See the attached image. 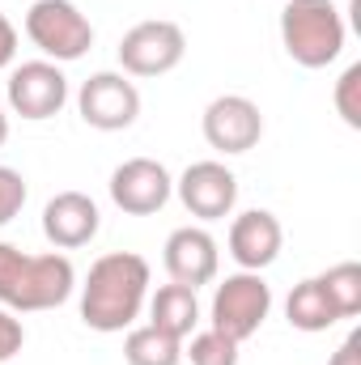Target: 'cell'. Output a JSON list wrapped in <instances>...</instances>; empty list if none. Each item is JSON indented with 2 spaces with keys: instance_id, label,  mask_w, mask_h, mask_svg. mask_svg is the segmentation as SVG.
Returning <instances> with one entry per match:
<instances>
[{
  "instance_id": "obj_1",
  "label": "cell",
  "mask_w": 361,
  "mask_h": 365,
  "mask_svg": "<svg viewBox=\"0 0 361 365\" xmlns=\"http://www.w3.org/2000/svg\"><path fill=\"white\" fill-rule=\"evenodd\" d=\"M145 302H149V259L136 251H111L93 259L81 284V323L102 336L128 331L136 327Z\"/></svg>"
},
{
  "instance_id": "obj_2",
  "label": "cell",
  "mask_w": 361,
  "mask_h": 365,
  "mask_svg": "<svg viewBox=\"0 0 361 365\" xmlns=\"http://www.w3.org/2000/svg\"><path fill=\"white\" fill-rule=\"evenodd\" d=\"M77 268L64 251L47 255H26L13 242H0V306L13 314H34V310H56L73 297Z\"/></svg>"
},
{
  "instance_id": "obj_3",
  "label": "cell",
  "mask_w": 361,
  "mask_h": 365,
  "mask_svg": "<svg viewBox=\"0 0 361 365\" xmlns=\"http://www.w3.org/2000/svg\"><path fill=\"white\" fill-rule=\"evenodd\" d=\"M345 17L332 0H285L280 47L302 68H327L345 51Z\"/></svg>"
},
{
  "instance_id": "obj_4",
  "label": "cell",
  "mask_w": 361,
  "mask_h": 365,
  "mask_svg": "<svg viewBox=\"0 0 361 365\" xmlns=\"http://www.w3.org/2000/svg\"><path fill=\"white\" fill-rule=\"evenodd\" d=\"M26 38L51 64H73L93 47V26L73 0H34L26 9Z\"/></svg>"
},
{
  "instance_id": "obj_5",
  "label": "cell",
  "mask_w": 361,
  "mask_h": 365,
  "mask_svg": "<svg viewBox=\"0 0 361 365\" xmlns=\"http://www.w3.org/2000/svg\"><path fill=\"white\" fill-rule=\"evenodd\" d=\"M272 314V284L264 280V272H234L225 276L213 293V306H208V319H213V331L230 336L234 344H247L264 319Z\"/></svg>"
},
{
  "instance_id": "obj_6",
  "label": "cell",
  "mask_w": 361,
  "mask_h": 365,
  "mask_svg": "<svg viewBox=\"0 0 361 365\" xmlns=\"http://www.w3.org/2000/svg\"><path fill=\"white\" fill-rule=\"evenodd\" d=\"M187 56V34L179 21L171 17H149L136 21L123 38H119V64L123 77H166L175 73Z\"/></svg>"
},
{
  "instance_id": "obj_7",
  "label": "cell",
  "mask_w": 361,
  "mask_h": 365,
  "mask_svg": "<svg viewBox=\"0 0 361 365\" xmlns=\"http://www.w3.org/2000/svg\"><path fill=\"white\" fill-rule=\"evenodd\" d=\"M200 132L208 140V149L234 158V153H251L264 136V110L260 102H251L247 93H221L204 106L200 115Z\"/></svg>"
},
{
  "instance_id": "obj_8",
  "label": "cell",
  "mask_w": 361,
  "mask_h": 365,
  "mask_svg": "<svg viewBox=\"0 0 361 365\" xmlns=\"http://www.w3.org/2000/svg\"><path fill=\"white\" fill-rule=\"evenodd\" d=\"M77 110L93 132H123L141 119V90L123 73H93L77 90Z\"/></svg>"
},
{
  "instance_id": "obj_9",
  "label": "cell",
  "mask_w": 361,
  "mask_h": 365,
  "mask_svg": "<svg viewBox=\"0 0 361 365\" xmlns=\"http://www.w3.org/2000/svg\"><path fill=\"white\" fill-rule=\"evenodd\" d=\"M9 106L13 115L30 119V123H43V119H56L68 102V77L60 73V64L51 60H26L9 73Z\"/></svg>"
},
{
  "instance_id": "obj_10",
  "label": "cell",
  "mask_w": 361,
  "mask_h": 365,
  "mask_svg": "<svg viewBox=\"0 0 361 365\" xmlns=\"http://www.w3.org/2000/svg\"><path fill=\"white\" fill-rule=\"evenodd\" d=\"M106 187H111L115 208L128 212V217H153L175 195L171 170L162 162H153V158H128V162H119L111 170V182Z\"/></svg>"
},
{
  "instance_id": "obj_11",
  "label": "cell",
  "mask_w": 361,
  "mask_h": 365,
  "mask_svg": "<svg viewBox=\"0 0 361 365\" xmlns=\"http://www.w3.org/2000/svg\"><path fill=\"white\" fill-rule=\"evenodd\" d=\"M175 195L195 221H221L238 204V179L225 162H191L175 179Z\"/></svg>"
},
{
  "instance_id": "obj_12",
  "label": "cell",
  "mask_w": 361,
  "mask_h": 365,
  "mask_svg": "<svg viewBox=\"0 0 361 365\" xmlns=\"http://www.w3.org/2000/svg\"><path fill=\"white\" fill-rule=\"evenodd\" d=\"M230 259L238 264V272H264L280 259L285 247V230L268 208H247L230 221Z\"/></svg>"
},
{
  "instance_id": "obj_13",
  "label": "cell",
  "mask_w": 361,
  "mask_h": 365,
  "mask_svg": "<svg viewBox=\"0 0 361 365\" xmlns=\"http://www.w3.org/2000/svg\"><path fill=\"white\" fill-rule=\"evenodd\" d=\"M162 264L175 284H187V289H200L208 280H217V268H221V251H217V238L204 230V225H179L166 247H162Z\"/></svg>"
},
{
  "instance_id": "obj_14",
  "label": "cell",
  "mask_w": 361,
  "mask_h": 365,
  "mask_svg": "<svg viewBox=\"0 0 361 365\" xmlns=\"http://www.w3.org/2000/svg\"><path fill=\"white\" fill-rule=\"evenodd\" d=\"M102 230V212L86 191H60L43 208V234L56 251H77L90 247Z\"/></svg>"
},
{
  "instance_id": "obj_15",
  "label": "cell",
  "mask_w": 361,
  "mask_h": 365,
  "mask_svg": "<svg viewBox=\"0 0 361 365\" xmlns=\"http://www.w3.org/2000/svg\"><path fill=\"white\" fill-rule=\"evenodd\" d=\"M149 323L158 327V331H166V336H175V340H187L195 327H200V297H195V289H187V284H162L158 293H149Z\"/></svg>"
},
{
  "instance_id": "obj_16",
  "label": "cell",
  "mask_w": 361,
  "mask_h": 365,
  "mask_svg": "<svg viewBox=\"0 0 361 365\" xmlns=\"http://www.w3.org/2000/svg\"><path fill=\"white\" fill-rule=\"evenodd\" d=\"M285 319H289V327H298V331H306V336H319V331H327V327L340 323V310L332 306L323 280L310 276V280L293 284V293L285 297Z\"/></svg>"
},
{
  "instance_id": "obj_17",
  "label": "cell",
  "mask_w": 361,
  "mask_h": 365,
  "mask_svg": "<svg viewBox=\"0 0 361 365\" xmlns=\"http://www.w3.org/2000/svg\"><path fill=\"white\" fill-rule=\"evenodd\" d=\"M123 361L128 365H183V340L158 331L153 323L128 327V336H123Z\"/></svg>"
},
{
  "instance_id": "obj_18",
  "label": "cell",
  "mask_w": 361,
  "mask_h": 365,
  "mask_svg": "<svg viewBox=\"0 0 361 365\" xmlns=\"http://www.w3.org/2000/svg\"><path fill=\"white\" fill-rule=\"evenodd\" d=\"M319 280H323V289H327L332 306L340 310V319H357V314H361V264L345 259V264H336V268L319 272Z\"/></svg>"
},
{
  "instance_id": "obj_19",
  "label": "cell",
  "mask_w": 361,
  "mask_h": 365,
  "mask_svg": "<svg viewBox=\"0 0 361 365\" xmlns=\"http://www.w3.org/2000/svg\"><path fill=\"white\" fill-rule=\"evenodd\" d=\"M191 344L183 349V357L191 365H238V349L243 344H234L230 336H221V331H191L187 336Z\"/></svg>"
},
{
  "instance_id": "obj_20",
  "label": "cell",
  "mask_w": 361,
  "mask_h": 365,
  "mask_svg": "<svg viewBox=\"0 0 361 365\" xmlns=\"http://www.w3.org/2000/svg\"><path fill=\"white\" fill-rule=\"evenodd\" d=\"M332 102H336V115H340L349 128H361V64H349V68L340 73Z\"/></svg>"
},
{
  "instance_id": "obj_21",
  "label": "cell",
  "mask_w": 361,
  "mask_h": 365,
  "mask_svg": "<svg viewBox=\"0 0 361 365\" xmlns=\"http://www.w3.org/2000/svg\"><path fill=\"white\" fill-rule=\"evenodd\" d=\"M26 179H21V170H13V166H0V225H9L21 208H26Z\"/></svg>"
},
{
  "instance_id": "obj_22",
  "label": "cell",
  "mask_w": 361,
  "mask_h": 365,
  "mask_svg": "<svg viewBox=\"0 0 361 365\" xmlns=\"http://www.w3.org/2000/svg\"><path fill=\"white\" fill-rule=\"evenodd\" d=\"M21 344H26V327H21V319H17L13 310L0 306V365L13 361V357L21 353Z\"/></svg>"
},
{
  "instance_id": "obj_23",
  "label": "cell",
  "mask_w": 361,
  "mask_h": 365,
  "mask_svg": "<svg viewBox=\"0 0 361 365\" xmlns=\"http://www.w3.org/2000/svg\"><path fill=\"white\" fill-rule=\"evenodd\" d=\"M17 60V26L0 13V68H9Z\"/></svg>"
},
{
  "instance_id": "obj_24",
  "label": "cell",
  "mask_w": 361,
  "mask_h": 365,
  "mask_svg": "<svg viewBox=\"0 0 361 365\" xmlns=\"http://www.w3.org/2000/svg\"><path fill=\"white\" fill-rule=\"evenodd\" d=\"M327 365H361V331H349L345 344L332 353V361Z\"/></svg>"
},
{
  "instance_id": "obj_25",
  "label": "cell",
  "mask_w": 361,
  "mask_h": 365,
  "mask_svg": "<svg viewBox=\"0 0 361 365\" xmlns=\"http://www.w3.org/2000/svg\"><path fill=\"white\" fill-rule=\"evenodd\" d=\"M9 140V115H4V106H0V145Z\"/></svg>"
}]
</instances>
